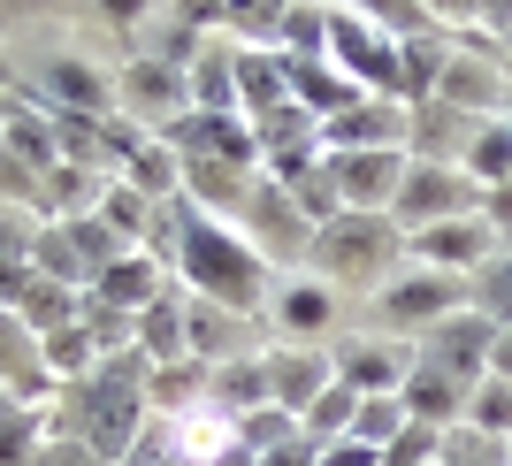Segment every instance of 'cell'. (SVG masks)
Wrapping results in <instances>:
<instances>
[{
  "label": "cell",
  "mask_w": 512,
  "mask_h": 466,
  "mask_svg": "<svg viewBox=\"0 0 512 466\" xmlns=\"http://www.w3.org/2000/svg\"><path fill=\"white\" fill-rule=\"evenodd\" d=\"M146 337H153V352H176V314H169V306H153V314H146Z\"/></svg>",
  "instance_id": "obj_18"
},
{
  "label": "cell",
  "mask_w": 512,
  "mask_h": 466,
  "mask_svg": "<svg viewBox=\"0 0 512 466\" xmlns=\"http://www.w3.org/2000/svg\"><path fill=\"white\" fill-rule=\"evenodd\" d=\"M406 428H413L406 398H360V413H352V436H360V444H375V451H390Z\"/></svg>",
  "instance_id": "obj_5"
},
{
  "label": "cell",
  "mask_w": 512,
  "mask_h": 466,
  "mask_svg": "<svg viewBox=\"0 0 512 466\" xmlns=\"http://www.w3.org/2000/svg\"><path fill=\"white\" fill-rule=\"evenodd\" d=\"M474 314H490L497 329H512V260L482 268V283H474Z\"/></svg>",
  "instance_id": "obj_10"
},
{
  "label": "cell",
  "mask_w": 512,
  "mask_h": 466,
  "mask_svg": "<svg viewBox=\"0 0 512 466\" xmlns=\"http://www.w3.org/2000/svg\"><path fill=\"white\" fill-rule=\"evenodd\" d=\"M337 54L352 69H367L375 85H398V69H390V54H383V39L367 31V23H352V16H337Z\"/></svg>",
  "instance_id": "obj_7"
},
{
  "label": "cell",
  "mask_w": 512,
  "mask_h": 466,
  "mask_svg": "<svg viewBox=\"0 0 512 466\" xmlns=\"http://www.w3.org/2000/svg\"><path fill=\"white\" fill-rule=\"evenodd\" d=\"M383 184H398V153H360V161H344V191H352V199H375Z\"/></svg>",
  "instance_id": "obj_11"
},
{
  "label": "cell",
  "mask_w": 512,
  "mask_h": 466,
  "mask_svg": "<svg viewBox=\"0 0 512 466\" xmlns=\"http://www.w3.org/2000/svg\"><path fill=\"white\" fill-rule=\"evenodd\" d=\"M505 23H512V8H505Z\"/></svg>",
  "instance_id": "obj_23"
},
{
  "label": "cell",
  "mask_w": 512,
  "mask_h": 466,
  "mask_svg": "<svg viewBox=\"0 0 512 466\" xmlns=\"http://www.w3.org/2000/svg\"><path fill=\"white\" fill-rule=\"evenodd\" d=\"M383 306L398 321H451L459 306H467V283H459V276H421V283H398Z\"/></svg>",
  "instance_id": "obj_3"
},
{
  "label": "cell",
  "mask_w": 512,
  "mask_h": 466,
  "mask_svg": "<svg viewBox=\"0 0 512 466\" xmlns=\"http://www.w3.org/2000/svg\"><path fill=\"white\" fill-rule=\"evenodd\" d=\"M184 222V268H192V283H207L214 298H230V306H253V253H237L230 237L214 230V222H199V214H176Z\"/></svg>",
  "instance_id": "obj_1"
},
{
  "label": "cell",
  "mask_w": 512,
  "mask_h": 466,
  "mask_svg": "<svg viewBox=\"0 0 512 466\" xmlns=\"http://www.w3.org/2000/svg\"><path fill=\"white\" fill-rule=\"evenodd\" d=\"M467 428H482V436H512V375H482V382H474Z\"/></svg>",
  "instance_id": "obj_6"
},
{
  "label": "cell",
  "mask_w": 512,
  "mask_h": 466,
  "mask_svg": "<svg viewBox=\"0 0 512 466\" xmlns=\"http://www.w3.org/2000/svg\"><path fill=\"white\" fill-rule=\"evenodd\" d=\"M406 207L421 214H451V207H467V184L459 176H444V169H421V176H406Z\"/></svg>",
  "instance_id": "obj_8"
},
{
  "label": "cell",
  "mask_w": 512,
  "mask_h": 466,
  "mask_svg": "<svg viewBox=\"0 0 512 466\" xmlns=\"http://www.w3.org/2000/svg\"><path fill=\"white\" fill-rule=\"evenodd\" d=\"M268 466H314V451H306V444H283V451H276Z\"/></svg>",
  "instance_id": "obj_22"
},
{
  "label": "cell",
  "mask_w": 512,
  "mask_h": 466,
  "mask_svg": "<svg viewBox=\"0 0 512 466\" xmlns=\"http://www.w3.org/2000/svg\"><path fill=\"white\" fill-rule=\"evenodd\" d=\"M321 314H329V298H321V291H291V298H283V321H291V329H314Z\"/></svg>",
  "instance_id": "obj_16"
},
{
  "label": "cell",
  "mask_w": 512,
  "mask_h": 466,
  "mask_svg": "<svg viewBox=\"0 0 512 466\" xmlns=\"http://www.w3.org/2000/svg\"><path fill=\"white\" fill-rule=\"evenodd\" d=\"M46 360L77 367V360H85V337H77V329H69V337H46Z\"/></svg>",
  "instance_id": "obj_19"
},
{
  "label": "cell",
  "mask_w": 512,
  "mask_h": 466,
  "mask_svg": "<svg viewBox=\"0 0 512 466\" xmlns=\"http://www.w3.org/2000/svg\"><path fill=\"white\" fill-rule=\"evenodd\" d=\"M39 466H100V459H92V451H77V444H62V451H46Z\"/></svg>",
  "instance_id": "obj_21"
},
{
  "label": "cell",
  "mask_w": 512,
  "mask_h": 466,
  "mask_svg": "<svg viewBox=\"0 0 512 466\" xmlns=\"http://www.w3.org/2000/svg\"><path fill=\"white\" fill-rule=\"evenodd\" d=\"M398 398H406V413H413L421 428H451V421H459V405H467L474 390H467V382H451L444 367H413Z\"/></svg>",
  "instance_id": "obj_2"
},
{
  "label": "cell",
  "mask_w": 512,
  "mask_h": 466,
  "mask_svg": "<svg viewBox=\"0 0 512 466\" xmlns=\"http://www.w3.org/2000/svg\"><path fill=\"white\" fill-rule=\"evenodd\" d=\"M54 92H69V107H100V85H92V77H85L77 62H62V69H54Z\"/></svg>",
  "instance_id": "obj_15"
},
{
  "label": "cell",
  "mask_w": 512,
  "mask_h": 466,
  "mask_svg": "<svg viewBox=\"0 0 512 466\" xmlns=\"http://www.w3.org/2000/svg\"><path fill=\"white\" fill-rule=\"evenodd\" d=\"M344 375L367 382L375 398H390V360H383V352H352V360H344Z\"/></svg>",
  "instance_id": "obj_14"
},
{
  "label": "cell",
  "mask_w": 512,
  "mask_h": 466,
  "mask_svg": "<svg viewBox=\"0 0 512 466\" xmlns=\"http://www.w3.org/2000/svg\"><path fill=\"white\" fill-rule=\"evenodd\" d=\"M490 375H512V329H497V344H490Z\"/></svg>",
  "instance_id": "obj_20"
},
{
  "label": "cell",
  "mask_w": 512,
  "mask_h": 466,
  "mask_svg": "<svg viewBox=\"0 0 512 466\" xmlns=\"http://www.w3.org/2000/svg\"><path fill=\"white\" fill-rule=\"evenodd\" d=\"M505 100H512V92H505Z\"/></svg>",
  "instance_id": "obj_25"
},
{
  "label": "cell",
  "mask_w": 512,
  "mask_h": 466,
  "mask_svg": "<svg viewBox=\"0 0 512 466\" xmlns=\"http://www.w3.org/2000/svg\"><path fill=\"white\" fill-rule=\"evenodd\" d=\"M482 245H490V222H444V230H421V253L444 260V268H467V260H482Z\"/></svg>",
  "instance_id": "obj_4"
},
{
  "label": "cell",
  "mask_w": 512,
  "mask_h": 466,
  "mask_svg": "<svg viewBox=\"0 0 512 466\" xmlns=\"http://www.w3.org/2000/svg\"><path fill=\"white\" fill-rule=\"evenodd\" d=\"M467 161H474V176H482V184H512V130H505V123L482 130Z\"/></svg>",
  "instance_id": "obj_9"
},
{
  "label": "cell",
  "mask_w": 512,
  "mask_h": 466,
  "mask_svg": "<svg viewBox=\"0 0 512 466\" xmlns=\"http://www.w3.org/2000/svg\"><path fill=\"white\" fill-rule=\"evenodd\" d=\"M16 451H23V413H16V405H0V466L16 459Z\"/></svg>",
  "instance_id": "obj_17"
},
{
  "label": "cell",
  "mask_w": 512,
  "mask_h": 466,
  "mask_svg": "<svg viewBox=\"0 0 512 466\" xmlns=\"http://www.w3.org/2000/svg\"><path fill=\"white\" fill-rule=\"evenodd\" d=\"M306 421H314V436H329V428H344V421H352V390H321Z\"/></svg>",
  "instance_id": "obj_12"
},
{
  "label": "cell",
  "mask_w": 512,
  "mask_h": 466,
  "mask_svg": "<svg viewBox=\"0 0 512 466\" xmlns=\"http://www.w3.org/2000/svg\"><path fill=\"white\" fill-rule=\"evenodd\" d=\"M153 291V268L146 260H123V268H107V298H146Z\"/></svg>",
  "instance_id": "obj_13"
},
{
  "label": "cell",
  "mask_w": 512,
  "mask_h": 466,
  "mask_svg": "<svg viewBox=\"0 0 512 466\" xmlns=\"http://www.w3.org/2000/svg\"><path fill=\"white\" fill-rule=\"evenodd\" d=\"M0 337H8V329H0Z\"/></svg>",
  "instance_id": "obj_24"
}]
</instances>
